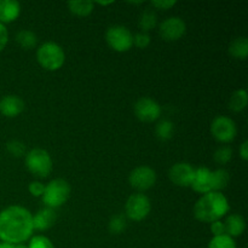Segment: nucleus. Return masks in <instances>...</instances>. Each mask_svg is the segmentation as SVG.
Returning a JSON list of instances; mask_svg holds the SVG:
<instances>
[{
  "mask_svg": "<svg viewBox=\"0 0 248 248\" xmlns=\"http://www.w3.org/2000/svg\"><path fill=\"white\" fill-rule=\"evenodd\" d=\"M33 215L22 206H9L0 212V241L17 246L33 234Z\"/></svg>",
  "mask_w": 248,
  "mask_h": 248,
  "instance_id": "f257e3e1",
  "label": "nucleus"
},
{
  "mask_svg": "<svg viewBox=\"0 0 248 248\" xmlns=\"http://www.w3.org/2000/svg\"><path fill=\"white\" fill-rule=\"evenodd\" d=\"M229 202L220 191L203 194L194 206V216L199 222L213 223L220 220L229 211Z\"/></svg>",
  "mask_w": 248,
  "mask_h": 248,
  "instance_id": "f03ea898",
  "label": "nucleus"
},
{
  "mask_svg": "<svg viewBox=\"0 0 248 248\" xmlns=\"http://www.w3.org/2000/svg\"><path fill=\"white\" fill-rule=\"evenodd\" d=\"M229 172L220 169L211 171L207 167H200L195 170V177L191 183V189L196 193L207 194L211 191H220L229 184Z\"/></svg>",
  "mask_w": 248,
  "mask_h": 248,
  "instance_id": "7ed1b4c3",
  "label": "nucleus"
},
{
  "mask_svg": "<svg viewBox=\"0 0 248 248\" xmlns=\"http://www.w3.org/2000/svg\"><path fill=\"white\" fill-rule=\"evenodd\" d=\"M36 60L39 64L46 70H58L64 64L65 55L63 48L58 44L47 41L39 46L36 51Z\"/></svg>",
  "mask_w": 248,
  "mask_h": 248,
  "instance_id": "20e7f679",
  "label": "nucleus"
},
{
  "mask_svg": "<svg viewBox=\"0 0 248 248\" xmlns=\"http://www.w3.org/2000/svg\"><path fill=\"white\" fill-rule=\"evenodd\" d=\"M24 162L28 171L38 178H46L52 171V159L45 149H31L27 153Z\"/></svg>",
  "mask_w": 248,
  "mask_h": 248,
  "instance_id": "39448f33",
  "label": "nucleus"
},
{
  "mask_svg": "<svg viewBox=\"0 0 248 248\" xmlns=\"http://www.w3.org/2000/svg\"><path fill=\"white\" fill-rule=\"evenodd\" d=\"M70 195V186L67 181L62 178H57L51 181L47 186H45V191H44L43 202L47 206L48 208H57L61 207L63 203L67 202Z\"/></svg>",
  "mask_w": 248,
  "mask_h": 248,
  "instance_id": "423d86ee",
  "label": "nucleus"
},
{
  "mask_svg": "<svg viewBox=\"0 0 248 248\" xmlns=\"http://www.w3.org/2000/svg\"><path fill=\"white\" fill-rule=\"evenodd\" d=\"M106 40L109 47L116 52H126L133 45V35L124 26H113L107 31Z\"/></svg>",
  "mask_w": 248,
  "mask_h": 248,
  "instance_id": "0eeeda50",
  "label": "nucleus"
},
{
  "mask_svg": "<svg viewBox=\"0 0 248 248\" xmlns=\"http://www.w3.org/2000/svg\"><path fill=\"white\" fill-rule=\"evenodd\" d=\"M150 210H152L150 200L148 199V196L142 193L132 194L126 201V216L135 222H140V220L145 219L150 213Z\"/></svg>",
  "mask_w": 248,
  "mask_h": 248,
  "instance_id": "6e6552de",
  "label": "nucleus"
},
{
  "mask_svg": "<svg viewBox=\"0 0 248 248\" xmlns=\"http://www.w3.org/2000/svg\"><path fill=\"white\" fill-rule=\"evenodd\" d=\"M211 133L216 140L220 143H230L235 140L237 133L236 124L228 116H217L211 124Z\"/></svg>",
  "mask_w": 248,
  "mask_h": 248,
  "instance_id": "1a4fd4ad",
  "label": "nucleus"
},
{
  "mask_svg": "<svg viewBox=\"0 0 248 248\" xmlns=\"http://www.w3.org/2000/svg\"><path fill=\"white\" fill-rule=\"evenodd\" d=\"M128 183L138 191H145L156 183V172L149 166L136 167L128 176Z\"/></svg>",
  "mask_w": 248,
  "mask_h": 248,
  "instance_id": "9d476101",
  "label": "nucleus"
},
{
  "mask_svg": "<svg viewBox=\"0 0 248 248\" xmlns=\"http://www.w3.org/2000/svg\"><path fill=\"white\" fill-rule=\"evenodd\" d=\"M135 114L143 123H154L161 115V107L154 99L143 97L136 102Z\"/></svg>",
  "mask_w": 248,
  "mask_h": 248,
  "instance_id": "9b49d317",
  "label": "nucleus"
},
{
  "mask_svg": "<svg viewBox=\"0 0 248 248\" xmlns=\"http://www.w3.org/2000/svg\"><path fill=\"white\" fill-rule=\"evenodd\" d=\"M170 181L177 186H190L195 177V169L186 162H177L172 165L169 171Z\"/></svg>",
  "mask_w": 248,
  "mask_h": 248,
  "instance_id": "f8f14e48",
  "label": "nucleus"
},
{
  "mask_svg": "<svg viewBox=\"0 0 248 248\" xmlns=\"http://www.w3.org/2000/svg\"><path fill=\"white\" fill-rule=\"evenodd\" d=\"M186 22L179 17H170L161 22L159 27V34L164 40L176 41L179 40L186 34Z\"/></svg>",
  "mask_w": 248,
  "mask_h": 248,
  "instance_id": "ddd939ff",
  "label": "nucleus"
},
{
  "mask_svg": "<svg viewBox=\"0 0 248 248\" xmlns=\"http://www.w3.org/2000/svg\"><path fill=\"white\" fill-rule=\"evenodd\" d=\"M24 110V102L15 94L4 96L0 99V113L6 118H16Z\"/></svg>",
  "mask_w": 248,
  "mask_h": 248,
  "instance_id": "4468645a",
  "label": "nucleus"
},
{
  "mask_svg": "<svg viewBox=\"0 0 248 248\" xmlns=\"http://www.w3.org/2000/svg\"><path fill=\"white\" fill-rule=\"evenodd\" d=\"M21 14V5L16 0H0V23H11Z\"/></svg>",
  "mask_w": 248,
  "mask_h": 248,
  "instance_id": "2eb2a0df",
  "label": "nucleus"
},
{
  "mask_svg": "<svg viewBox=\"0 0 248 248\" xmlns=\"http://www.w3.org/2000/svg\"><path fill=\"white\" fill-rule=\"evenodd\" d=\"M57 216L52 208H43L33 216V228L36 230H47L56 223Z\"/></svg>",
  "mask_w": 248,
  "mask_h": 248,
  "instance_id": "dca6fc26",
  "label": "nucleus"
},
{
  "mask_svg": "<svg viewBox=\"0 0 248 248\" xmlns=\"http://www.w3.org/2000/svg\"><path fill=\"white\" fill-rule=\"evenodd\" d=\"M224 227L225 235L230 237H236L244 234V232L246 230V222L241 215L234 213V215H230L229 217H227Z\"/></svg>",
  "mask_w": 248,
  "mask_h": 248,
  "instance_id": "f3484780",
  "label": "nucleus"
},
{
  "mask_svg": "<svg viewBox=\"0 0 248 248\" xmlns=\"http://www.w3.org/2000/svg\"><path fill=\"white\" fill-rule=\"evenodd\" d=\"M229 53L237 60H246L248 55V39L245 36L234 39L229 46Z\"/></svg>",
  "mask_w": 248,
  "mask_h": 248,
  "instance_id": "a211bd4d",
  "label": "nucleus"
},
{
  "mask_svg": "<svg viewBox=\"0 0 248 248\" xmlns=\"http://www.w3.org/2000/svg\"><path fill=\"white\" fill-rule=\"evenodd\" d=\"M93 2L90 0H73V1L68 2L70 12L81 17L89 16L93 11Z\"/></svg>",
  "mask_w": 248,
  "mask_h": 248,
  "instance_id": "6ab92c4d",
  "label": "nucleus"
},
{
  "mask_svg": "<svg viewBox=\"0 0 248 248\" xmlns=\"http://www.w3.org/2000/svg\"><path fill=\"white\" fill-rule=\"evenodd\" d=\"M248 96L246 90H237L232 94L229 99V108L235 113L242 111L247 107Z\"/></svg>",
  "mask_w": 248,
  "mask_h": 248,
  "instance_id": "aec40b11",
  "label": "nucleus"
},
{
  "mask_svg": "<svg viewBox=\"0 0 248 248\" xmlns=\"http://www.w3.org/2000/svg\"><path fill=\"white\" fill-rule=\"evenodd\" d=\"M16 41L19 44V46L27 50H31L38 43V38H36L35 34L31 31H27V29H22L17 33L16 35Z\"/></svg>",
  "mask_w": 248,
  "mask_h": 248,
  "instance_id": "412c9836",
  "label": "nucleus"
},
{
  "mask_svg": "<svg viewBox=\"0 0 248 248\" xmlns=\"http://www.w3.org/2000/svg\"><path fill=\"white\" fill-rule=\"evenodd\" d=\"M155 132H156V136L159 140H171L174 132L173 123H171V121L169 120L160 121V123L156 125V130H155Z\"/></svg>",
  "mask_w": 248,
  "mask_h": 248,
  "instance_id": "4be33fe9",
  "label": "nucleus"
},
{
  "mask_svg": "<svg viewBox=\"0 0 248 248\" xmlns=\"http://www.w3.org/2000/svg\"><path fill=\"white\" fill-rule=\"evenodd\" d=\"M156 15L154 11L147 9L142 15H140V27L142 28L143 33H147L150 29L155 28L156 26Z\"/></svg>",
  "mask_w": 248,
  "mask_h": 248,
  "instance_id": "5701e85b",
  "label": "nucleus"
},
{
  "mask_svg": "<svg viewBox=\"0 0 248 248\" xmlns=\"http://www.w3.org/2000/svg\"><path fill=\"white\" fill-rule=\"evenodd\" d=\"M207 248H237L234 239L228 235H220V236H213L208 244Z\"/></svg>",
  "mask_w": 248,
  "mask_h": 248,
  "instance_id": "b1692460",
  "label": "nucleus"
},
{
  "mask_svg": "<svg viewBox=\"0 0 248 248\" xmlns=\"http://www.w3.org/2000/svg\"><path fill=\"white\" fill-rule=\"evenodd\" d=\"M28 248H55L48 237L44 235H35L31 239Z\"/></svg>",
  "mask_w": 248,
  "mask_h": 248,
  "instance_id": "393cba45",
  "label": "nucleus"
},
{
  "mask_svg": "<svg viewBox=\"0 0 248 248\" xmlns=\"http://www.w3.org/2000/svg\"><path fill=\"white\" fill-rule=\"evenodd\" d=\"M126 228V220L125 218L121 215L114 216L110 219V223H109V230H110L113 234H120L125 230Z\"/></svg>",
  "mask_w": 248,
  "mask_h": 248,
  "instance_id": "a878e982",
  "label": "nucleus"
},
{
  "mask_svg": "<svg viewBox=\"0 0 248 248\" xmlns=\"http://www.w3.org/2000/svg\"><path fill=\"white\" fill-rule=\"evenodd\" d=\"M232 150L229 147H220L216 150L215 160L218 164H227L232 160Z\"/></svg>",
  "mask_w": 248,
  "mask_h": 248,
  "instance_id": "bb28decb",
  "label": "nucleus"
},
{
  "mask_svg": "<svg viewBox=\"0 0 248 248\" xmlns=\"http://www.w3.org/2000/svg\"><path fill=\"white\" fill-rule=\"evenodd\" d=\"M6 149L14 156H22L26 153V145L19 140H11L6 144Z\"/></svg>",
  "mask_w": 248,
  "mask_h": 248,
  "instance_id": "cd10ccee",
  "label": "nucleus"
},
{
  "mask_svg": "<svg viewBox=\"0 0 248 248\" xmlns=\"http://www.w3.org/2000/svg\"><path fill=\"white\" fill-rule=\"evenodd\" d=\"M150 44V36L148 35V33H138L133 36V45H136L140 48H145L147 46H149Z\"/></svg>",
  "mask_w": 248,
  "mask_h": 248,
  "instance_id": "c85d7f7f",
  "label": "nucleus"
},
{
  "mask_svg": "<svg viewBox=\"0 0 248 248\" xmlns=\"http://www.w3.org/2000/svg\"><path fill=\"white\" fill-rule=\"evenodd\" d=\"M28 190L29 193L33 196H35V198H41L44 191H45V186H44L41 182H31L28 186Z\"/></svg>",
  "mask_w": 248,
  "mask_h": 248,
  "instance_id": "c756f323",
  "label": "nucleus"
},
{
  "mask_svg": "<svg viewBox=\"0 0 248 248\" xmlns=\"http://www.w3.org/2000/svg\"><path fill=\"white\" fill-rule=\"evenodd\" d=\"M211 232H212L213 236H220V235H225L224 223L220 222V220H216V222L211 223Z\"/></svg>",
  "mask_w": 248,
  "mask_h": 248,
  "instance_id": "7c9ffc66",
  "label": "nucleus"
},
{
  "mask_svg": "<svg viewBox=\"0 0 248 248\" xmlns=\"http://www.w3.org/2000/svg\"><path fill=\"white\" fill-rule=\"evenodd\" d=\"M176 4V0H161V1L157 0V1H152L153 6L156 7V9L159 10H169L171 9V7H173Z\"/></svg>",
  "mask_w": 248,
  "mask_h": 248,
  "instance_id": "2f4dec72",
  "label": "nucleus"
},
{
  "mask_svg": "<svg viewBox=\"0 0 248 248\" xmlns=\"http://www.w3.org/2000/svg\"><path fill=\"white\" fill-rule=\"evenodd\" d=\"M9 43V31H7L5 24L0 23V52L5 48Z\"/></svg>",
  "mask_w": 248,
  "mask_h": 248,
  "instance_id": "473e14b6",
  "label": "nucleus"
},
{
  "mask_svg": "<svg viewBox=\"0 0 248 248\" xmlns=\"http://www.w3.org/2000/svg\"><path fill=\"white\" fill-rule=\"evenodd\" d=\"M240 157H241L244 161H247L248 160V142L245 140L244 143L240 147Z\"/></svg>",
  "mask_w": 248,
  "mask_h": 248,
  "instance_id": "72a5a7b5",
  "label": "nucleus"
},
{
  "mask_svg": "<svg viewBox=\"0 0 248 248\" xmlns=\"http://www.w3.org/2000/svg\"><path fill=\"white\" fill-rule=\"evenodd\" d=\"M0 248H14V246L9 244H5V242H0Z\"/></svg>",
  "mask_w": 248,
  "mask_h": 248,
  "instance_id": "f704fd0d",
  "label": "nucleus"
},
{
  "mask_svg": "<svg viewBox=\"0 0 248 248\" xmlns=\"http://www.w3.org/2000/svg\"><path fill=\"white\" fill-rule=\"evenodd\" d=\"M114 1H98L97 2V4H99V5H103V6H106V5H111L113 4Z\"/></svg>",
  "mask_w": 248,
  "mask_h": 248,
  "instance_id": "c9c22d12",
  "label": "nucleus"
},
{
  "mask_svg": "<svg viewBox=\"0 0 248 248\" xmlns=\"http://www.w3.org/2000/svg\"><path fill=\"white\" fill-rule=\"evenodd\" d=\"M14 248H28V247L22 246V245H17V246H14Z\"/></svg>",
  "mask_w": 248,
  "mask_h": 248,
  "instance_id": "e433bc0d",
  "label": "nucleus"
}]
</instances>
